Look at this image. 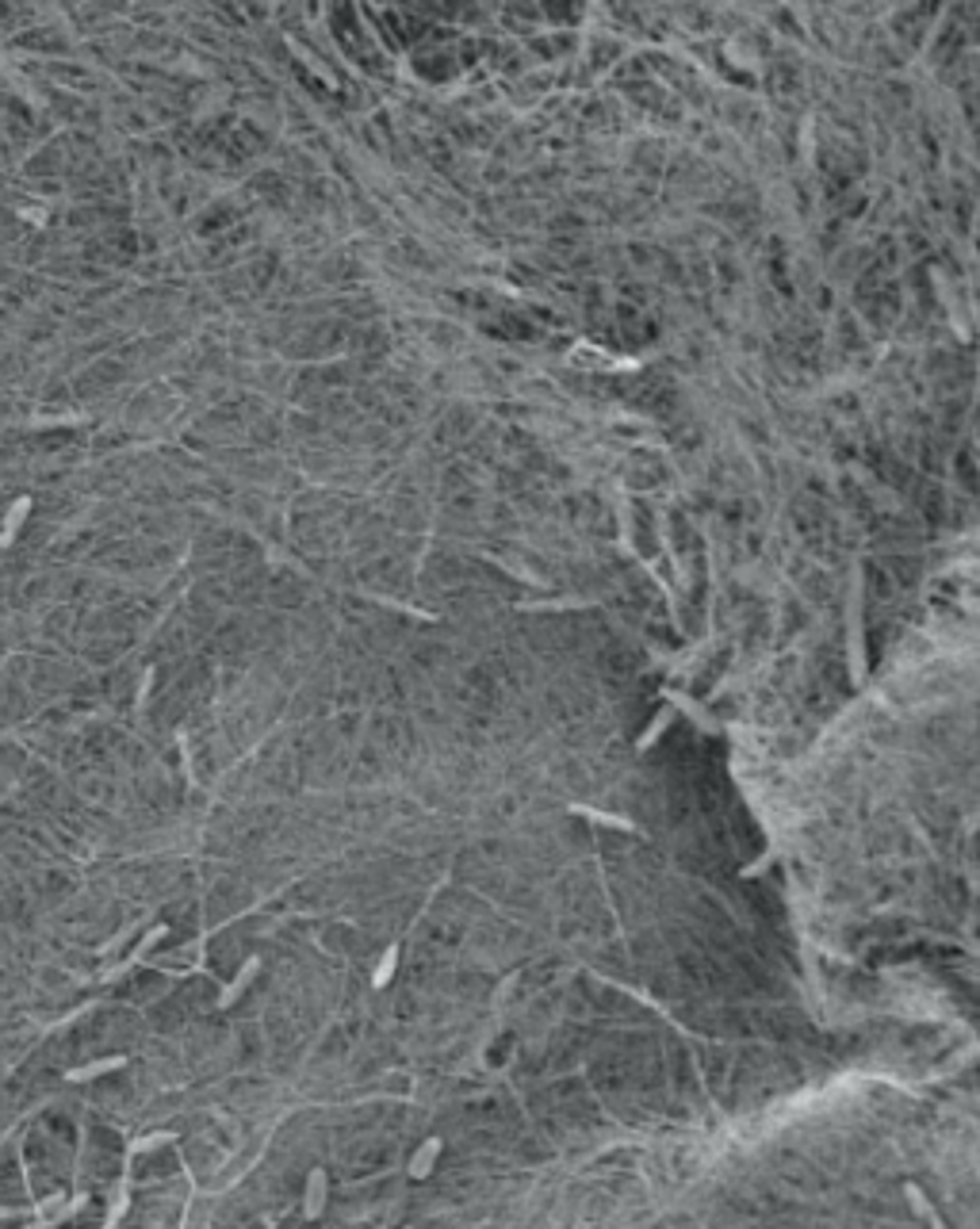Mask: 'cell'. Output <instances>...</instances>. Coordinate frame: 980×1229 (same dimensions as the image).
Wrapping results in <instances>:
<instances>
[{
  "label": "cell",
  "mask_w": 980,
  "mask_h": 1229,
  "mask_svg": "<svg viewBox=\"0 0 980 1229\" xmlns=\"http://www.w3.org/2000/svg\"><path fill=\"white\" fill-rule=\"evenodd\" d=\"M322 1206H326V1172L314 1168L311 1184H307V1202H303L307 1218H322Z\"/></svg>",
  "instance_id": "5b68a950"
},
{
  "label": "cell",
  "mask_w": 980,
  "mask_h": 1229,
  "mask_svg": "<svg viewBox=\"0 0 980 1229\" xmlns=\"http://www.w3.org/2000/svg\"><path fill=\"white\" fill-rule=\"evenodd\" d=\"M770 861H774V854H762V858L751 861L747 870H743V878H755V873H762V870H767V866H770Z\"/></svg>",
  "instance_id": "30bf717a"
},
{
  "label": "cell",
  "mask_w": 980,
  "mask_h": 1229,
  "mask_svg": "<svg viewBox=\"0 0 980 1229\" xmlns=\"http://www.w3.org/2000/svg\"><path fill=\"white\" fill-rule=\"evenodd\" d=\"M395 965H399V943L387 946L384 961H380V965H375V973H372V985L375 988H387V980L395 977Z\"/></svg>",
  "instance_id": "52a82bcc"
},
{
  "label": "cell",
  "mask_w": 980,
  "mask_h": 1229,
  "mask_svg": "<svg viewBox=\"0 0 980 1229\" xmlns=\"http://www.w3.org/2000/svg\"><path fill=\"white\" fill-rule=\"evenodd\" d=\"M437 1153H441V1138H429L418 1145V1153L411 1157V1175L414 1180H426L429 1172H433V1165H437Z\"/></svg>",
  "instance_id": "277c9868"
},
{
  "label": "cell",
  "mask_w": 980,
  "mask_h": 1229,
  "mask_svg": "<svg viewBox=\"0 0 980 1229\" xmlns=\"http://www.w3.org/2000/svg\"><path fill=\"white\" fill-rule=\"evenodd\" d=\"M257 970H261V961H257V958H250V961H246V965H241V970H238V977L231 980V988H226L223 996H219V1007H223V1011H226V1007H234V1000H238L241 992H246V988L253 985V977H257Z\"/></svg>",
  "instance_id": "3957f363"
},
{
  "label": "cell",
  "mask_w": 980,
  "mask_h": 1229,
  "mask_svg": "<svg viewBox=\"0 0 980 1229\" xmlns=\"http://www.w3.org/2000/svg\"><path fill=\"white\" fill-rule=\"evenodd\" d=\"M667 724H670V713H663V717L655 720V724H651V728H648V732H643L640 739H636V747H640V751H643V747H651V744H655V739L663 736V728H667Z\"/></svg>",
  "instance_id": "9c48e42d"
},
{
  "label": "cell",
  "mask_w": 980,
  "mask_h": 1229,
  "mask_svg": "<svg viewBox=\"0 0 980 1229\" xmlns=\"http://www.w3.org/2000/svg\"><path fill=\"white\" fill-rule=\"evenodd\" d=\"M570 812H575V816H590V820H597V824H606V827H617V831H636L633 820L613 816V812H597V808H586V805H570Z\"/></svg>",
  "instance_id": "8992f818"
},
{
  "label": "cell",
  "mask_w": 980,
  "mask_h": 1229,
  "mask_svg": "<svg viewBox=\"0 0 980 1229\" xmlns=\"http://www.w3.org/2000/svg\"><path fill=\"white\" fill-rule=\"evenodd\" d=\"M19 1149V1165L27 1175L31 1202H65L73 1195V1172H77L80 1130L77 1119L62 1104L43 1099L24 1114L19 1130L12 1134Z\"/></svg>",
  "instance_id": "6da1fadb"
},
{
  "label": "cell",
  "mask_w": 980,
  "mask_h": 1229,
  "mask_svg": "<svg viewBox=\"0 0 980 1229\" xmlns=\"http://www.w3.org/2000/svg\"><path fill=\"white\" fill-rule=\"evenodd\" d=\"M24 1206H31V1191H27V1175L19 1165L16 1138L4 1134L0 1138V1221H24Z\"/></svg>",
  "instance_id": "7a4b0ae2"
},
{
  "label": "cell",
  "mask_w": 980,
  "mask_h": 1229,
  "mask_svg": "<svg viewBox=\"0 0 980 1229\" xmlns=\"http://www.w3.org/2000/svg\"><path fill=\"white\" fill-rule=\"evenodd\" d=\"M908 1199H911V1211H916V1214H923V1218H927V1221H931V1226H942V1221H938V1214H935V1211H931V1202H927V1195H923V1191H919V1187H916V1184H908Z\"/></svg>",
  "instance_id": "ba28073f"
}]
</instances>
